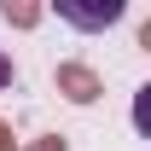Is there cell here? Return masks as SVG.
Here are the masks:
<instances>
[{"mask_svg": "<svg viewBox=\"0 0 151 151\" xmlns=\"http://www.w3.org/2000/svg\"><path fill=\"white\" fill-rule=\"evenodd\" d=\"M0 18L18 23V29H29V23H41L47 12H41V6H29V0H6V6H0Z\"/></svg>", "mask_w": 151, "mask_h": 151, "instance_id": "3", "label": "cell"}, {"mask_svg": "<svg viewBox=\"0 0 151 151\" xmlns=\"http://www.w3.org/2000/svg\"><path fill=\"white\" fill-rule=\"evenodd\" d=\"M12 81H18V70H12V58L0 52V93H6V87H12Z\"/></svg>", "mask_w": 151, "mask_h": 151, "instance_id": "5", "label": "cell"}, {"mask_svg": "<svg viewBox=\"0 0 151 151\" xmlns=\"http://www.w3.org/2000/svg\"><path fill=\"white\" fill-rule=\"evenodd\" d=\"M0 151H18V139H12V128L0 122Z\"/></svg>", "mask_w": 151, "mask_h": 151, "instance_id": "6", "label": "cell"}, {"mask_svg": "<svg viewBox=\"0 0 151 151\" xmlns=\"http://www.w3.org/2000/svg\"><path fill=\"white\" fill-rule=\"evenodd\" d=\"M116 18H122V0H99V6H81V0H58V23H70V29H87V35L111 29Z\"/></svg>", "mask_w": 151, "mask_h": 151, "instance_id": "1", "label": "cell"}, {"mask_svg": "<svg viewBox=\"0 0 151 151\" xmlns=\"http://www.w3.org/2000/svg\"><path fill=\"white\" fill-rule=\"evenodd\" d=\"M52 87H58L64 99H70V105H93V99L105 93V81H99V70H87V64H76V58L52 70Z\"/></svg>", "mask_w": 151, "mask_h": 151, "instance_id": "2", "label": "cell"}, {"mask_svg": "<svg viewBox=\"0 0 151 151\" xmlns=\"http://www.w3.org/2000/svg\"><path fill=\"white\" fill-rule=\"evenodd\" d=\"M18 151H70V145H64L58 134H47V139H35V145H18Z\"/></svg>", "mask_w": 151, "mask_h": 151, "instance_id": "4", "label": "cell"}]
</instances>
